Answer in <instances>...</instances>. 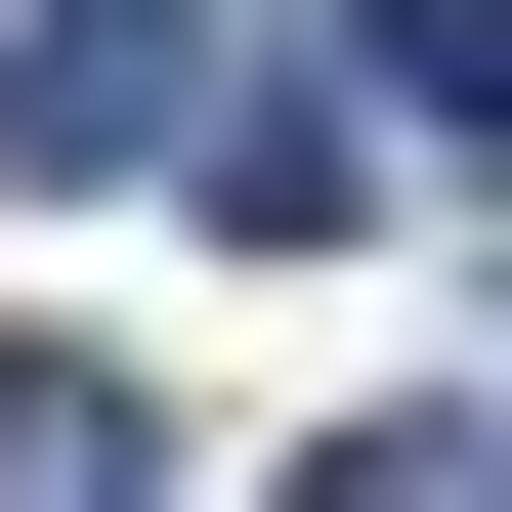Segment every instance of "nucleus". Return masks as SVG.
I'll return each instance as SVG.
<instances>
[{
    "label": "nucleus",
    "instance_id": "obj_3",
    "mask_svg": "<svg viewBox=\"0 0 512 512\" xmlns=\"http://www.w3.org/2000/svg\"><path fill=\"white\" fill-rule=\"evenodd\" d=\"M0 512H171V427H128L86 342H0Z\"/></svg>",
    "mask_w": 512,
    "mask_h": 512
},
{
    "label": "nucleus",
    "instance_id": "obj_4",
    "mask_svg": "<svg viewBox=\"0 0 512 512\" xmlns=\"http://www.w3.org/2000/svg\"><path fill=\"white\" fill-rule=\"evenodd\" d=\"M299 512H512V427H299Z\"/></svg>",
    "mask_w": 512,
    "mask_h": 512
},
{
    "label": "nucleus",
    "instance_id": "obj_1",
    "mask_svg": "<svg viewBox=\"0 0 512 512\" xmlns=\"http://www.w3.org/2000/svg\"><path fill=\"white\" fill-rule=\"evenodd\" d=\"M0 171H256V43L214 0H0Z\"/></svg>",
    "mask_w": 512,
    "mask_h": 512
},
{
    "label": "nucleus",
    "instance_id": "obj_2",
    "mask_svg": "<svg viewBox=\"0 0 512 512\" xmlns=\"http://www.w3.org/2000/svg\"><path fill=\"white\" fill-rule=\"evenodd\" d=\"M342 86H384V171H512V0H342Z\"/></svg>",
    "mask_w": 512,
    "mask_h": 512
}]
</instances>
